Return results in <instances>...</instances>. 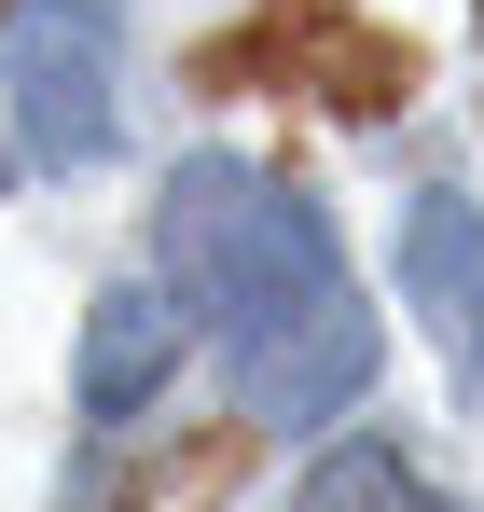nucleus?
Here are the masks:
<instances>
[{
  "label": "nucleus",
  "mask_w": 484,
  "mask_h": 512,
  "mask_svg": "<svg viewBox=\"0 0 484 512\" xmlns=\"http://www.w3.org/2000/svg\"><path fill=\"white\" fill-rule=\"evenodd\" d=\"M153 236H166L180 305H208V333H222L249 429H319L374 388V305H360V277L332 250L319 194L236 167V153H194L166 180Z\"/></svg>",
  "instance_id": "nucleus-1"
},
{
  "label": "nucleus",
  "mask_w": 484,
  "mask_h": 512,
  "mask_svg": "<svg viewBox=\"0 0 484 512\" xmlns=\"http://www.w3.org/2000/svg\"><path fill=\"white\" fill-rule=\"evenodd\" d=\"M0 14H14V0H0Z\"/></svg>",
  "instance_id": "nucleus-8"
},
{
  "label": "nucleus",
  "mask_w": 484,
  "mask_h": 512,
  "mask_svg": "<svg viewBox=\"0 0 484 512\" xmlns=\"http://www.w3.org/2000/svg\"><path fill=\"white\" fill-rule=\"evenodd\" d=\"M166 374H180V305L166 291H111L83 319V416H139Z\"/></svg>",
  "instance_id": "nucleus-4"
},
{
  "label": "nucleus",
  "mask_w": 484,
  "mask_h": 512,
  "mask_svg": "<svg viewBox=\"0 0 484 512\" xmlns=\"http://www.w3.org/2000/svg\"><path fill=\"white\" fill-rule=\"evenodd\" d=\"M0 97H14L28 167H97L111 153V14L97 0H28L14 56H0Z\"/></svg>",
  "instance_id": "nucleus-3"
},
{
  "label": "nucleus",
  "mask_w": 484,
  "mask_h": 512,
  "mask_svg": "<svg viewBox=\"0 0 484 512\" xmlns=\"http://www.w3.org/2000/svg\"><path fill=\"white\" fill-rule=\"evenodd\" d=\"M236 429H208V443H180V457H153V471H125V485H97L83 512H208L222 485H236Z\"/></svg>",
  "instance_id": "nucleus-7"
},
{
  "label": "nucleus",
  "mask_w": 484,
  "mask_h": 512,
  "mask_svg": "<svg viewBox=\"0 0 484 512\" xmlns=\"http://www.w3.org/2000/svg\"><path fill=\"white\" fill-rule=\"evenodd\" d=\"M402 263H415V291H429V319L457 346H484V236H471V208L457 194H429L402 222Z\"/></svg>",
  "instance_id": "nucleus-5"
},
{
  "label": "nucleus",
  "mask_w": 484,
  "mask_h": 512,
  "mask_svg": "<svg viewBox=\"0 0 484 512\" xmlns=\"http://www.w3.org/2000/svg\"><path fill=\"white\" fill-rule=\"evenodd\" d=\"M194 84H305V97H332V111H402L415 97V42H388V28H360L346 0H263L249 28H222L208 56H194Z\"/></svg>",
  "instance_id": "nucleus-2"
},
{
  "label": "nucleus",
  "mask_w": 484,
  "mask_h": 512,
  "mask_svg": "<svg viewBox=\"0 0 484 512\" xmlns=\"http://www.w3.org/2000/svg\"><path fill=\"white\" fill-rule=\"evenodd\" d=\"M291 512H457V499H443L429 471H402L388 443H346V457L305 471V499H291Z\"/></svg>",
  "instance_id": "nucleus-6"
}]
</instances>
